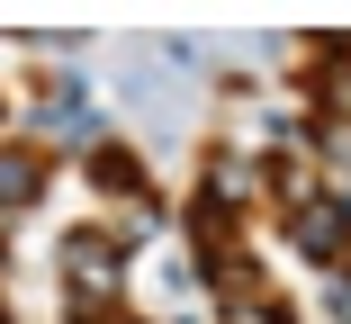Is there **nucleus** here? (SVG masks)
<instances>
[{"mask_svg":"<svg viewBox=\"0 0 351 324\" xmlns=\"http://www.w3.org/2000/svg\"><path fill=\"white\" fill-rule=\"evenodd\" d=\"M36 180H45L36 153H0V216H19V208L36 199Z\"/></svg>","mask_w":351,"mask_h":324,"instance_id":"nucleus-1","label":"nucleus"},{"mask_svg":"<svg viewBox=\"0 0 351 324\" xmlns=\"http://www.w3.org/2000/svg\"><path fill=\"white\" fill-rule=\"evenodd\" d=\"M342 234H351V216H342V208H306V216H298V243L315 252V262H324V252H342Z\"/></svg>","mask_w":351,"mask_h":324,"instance_id":"nucleus-2","label":"nucleus"},{"mask_svg":"<svg viewBox=\"0 0 351 324\" xmlns=\"http://www.w3.org/2000/svg\"><path fill=\"white\" fill-rule=\"evenodd\" d=\"M63 262H73V288H82V297H99V288H108V243L73 234V252H63Z\"/></svg>","mask_w":351,"mask_h":324,"instance_id":"nucleus-3","label":"nucleus"}]
</instances>
